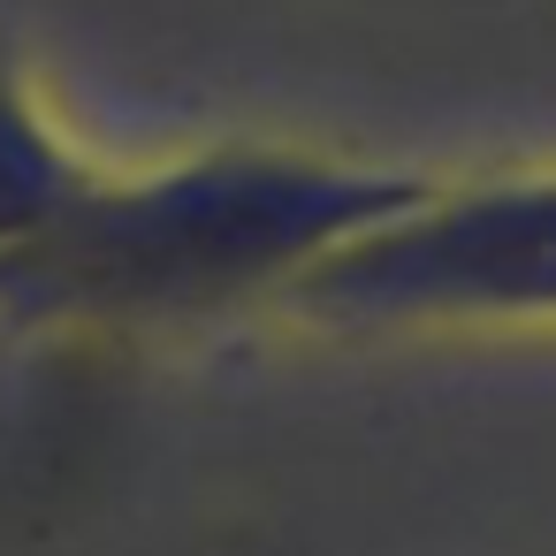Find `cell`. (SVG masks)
<instances>
[{
	"label": "cell",
	"mask_w": 556,
	"mask_h": 556,
	"mask_svg": "<svg viewBox=\"0 0 556 556\" xmlns=\"http://www.w3.org/2000/svg\"><path fill=\"white\" fill-rule=\"evenodd\" d=\"M100 161H85L62 123L47 115V100L16 77V62L0 54V275H9L47 229L54 214L85 191Z\"/></svg>",
	"instance_id": "3"
},
{
	"label": "cell",
	"mask_w": 556,
	"mask_h": 556,
	"mask_svg": "<svg viewBox=\"0 0 556 556\" xmlns=\"http://www.w3.org/2000/svg\"><path fill=\"white\" fill-rule=\"evenodd\" d=\"M320 328H495L556 320V168L427 184L419 206L343 244L290 290Z\"/></svg>",
	"instance_id": "2"
},
{
	"label": "cell",
	"mask_w": 556,
	"mask_h": 556,
	"mask_svg": "<svg viewBox=\"0 0 556 556\" xmlns=\"http://www.w3.org/2000/svg\"><path fill=\"white\" fill-rule=\"evenodd\" d=\"M434 176L305 153L214 146L138 176L92 168L54 229L0 275L9 328H176L244 305H290L366 229L427 199Z\"/></svg>",
	"instance_id": "1"
}]
</instances>
